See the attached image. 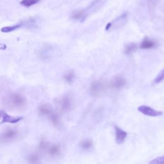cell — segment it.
I'll use <instances>...</instances> for the list:
<instances>
[{
	"instance_id": "6da1fadb",
	"label": "cell",
	"mask_w": 164,
	"mask_h": 164,
	"mask_svg": "<svg viewBox=\"0 0 164 164\" xmlns=\"http://www.w3.org/2000/svg\"><path fill=\"white\" fill-rule=\"evenodd\" d=\"M5 107L13 111H21L27 107V98L19 93L6 96L3 100Z\"/></svg>"
},
{
	"instance_id": "7a4b0ae2",
	"label": "cell",
	"mask_w": 164,
	"mask_h": 164,
	"mask_svg": "<svg viewBox=\"0 0 164 164\" xmlns=\"http://www.w3.org/2000/svg\"><path fill=\"white\" fill-rule=\"evenodd\" d=\"M57 104L60 110L63 111H69L73 107V100H72L71 96L65 95L58 100Z\"/></svg>"
},
{
	"instance_id": "3957f363",
	"label": "cell",
	"mask_w": 164,
	"mask_h": 164,
	"mask_svg": "<svg viewBox=\"0 0 164 164\" xmlns=\"http://www.w3.org/2000/svg\"><path fill=\"white\" fill-rule=\"evenodd\" d=\"M23 117H22L10 116L6 111L3 110H0V124L4 123L16 124L23 120Z\"/></svg>"
},
{
	"instance_id": "277c9868",
	"label": "cell",
	"mask_w": 164,
	"mask_h": 164,
	"mask_svg": "<svg viewBox=\"0 0 164 164\" xmlns=\"http://www.w3.org/2000/svg\"><path fill=\"white\" fill-rule=\"evenodd\" d=\"M106 85L102 81H94L90 85V93L94 96H98L102 94L105 90Z\"/></svg>"
},
{
	"instance_id": "5b68a950",
	"label": "cell",
	"mask_w": 164,
	"mask_h": 164,
	"mask_svg": "<svg viewBox=\"0 0 164 164\" xmlns=\"http://www.w3.org/2000/svg\"><path fill=\"white\" fill-rule=\"evenodd\" d=\"M138 110L142 114L149 117H159L163 114V111L156 110L146 105H141L138 107Z\"/></svg>"
},
{
	"instance_id": "8992f818",
	"label": "cell",
	"mask_w": 164,
	"mask_h": 164,
	"mask_svg": "<svg viewBox=\"0 0 164 164\" xmlns=\"http://www.w3.org/2000/svg\"><path fill=\"white\" fill-rule=\"evenodd\" d=\"M126 84V80L125 78L121 76H117L110 81V87L113 89H119L125 86Z\"/></svg>"
},
{
	"instance_id": "52a82bcc",
	"label": "cell",
	"mask_w": 164,
	"mask_h": 164,
	"mask_svg": "<svg viewBox=\"0 0 164 164\" xmlns=\"http://www.w3.org/2000/svg\"><path fill=\"white\" fill-rule=\"evenodd\" d=\"M18 135V132L12 128H7L2 135L0 139L3 142H8L14 140Z\"/></svg>"
},
{
	"instance_id": "ba28073f",
	"label": "cell",
	"mask_w": 164,
	"mask_h": 164,
	"mask_svg": "<svg viewBox=\"0 0 164 164\" xmlns=\"http://www.w3.org/2000/svg\"><path fill=\"white\" fill-rule=\"evenodd\" d=\"M115 139L117 143L119 144L124 143L128 135L127 132L116 125L115 126Z\"/></svg>"
},
{
	"instance_id": "9c48e42d",
	"label": "cell",
	"mask_w": 164,
	"mask_h": 164,
	"mask_svg": "<svg viewBox=\"0 0 164 164\" xmlns=\"http://www.w3.org/2000/svg\"><path fill=\"white\" fill-rule=\"evenodd\" d=\"M156 45L157 44L155 41L149 38L148 37H146L142 41L140 47L142 49H150L155 48Z\"/></svg>"
},
{
	"instance_id": "30bf717a",
	"label": "cell",
	"mask_w": 164,
	"mask_h": 164,
	"mask_svg": "<svg viewBox=\"0 0 164 164\" xmlns=\"http://www.w3.org/2000/svg\"><path fill=\"white\" fill-rule=\"evenodd\" d=\"M53 111V108L49 103L42 104L38 107V113L41 115L49 116Z\"/></svg>"
},
{
	"instance_id": "8fae6325",
	"label": "cell",
	"mask_w": 164,
	"mask_h": 164,
	"mask_svg": "<svg viewBox=\"0 0 164 164\" xmlns=\"http://www.w3.org/2000/svg\"><path fill=\"white\" fill-rule=\"evenodd\" d=\"M86 17L85 10H77L73 12L71 14V17L73 20L77 21H83Z\"/></svg>"
},
{
	"instance_id": "7c38bea8",
	"label": "cell",
	"mask_w": 164,
	"mask_h": 164,
	"mask_svg": "<svg viewBox=\"0 0 164 164\" xmlns=\"http://www.w3.org/2000/svg\"><path fill=\"white\" fill-rule=\"evenodd\" d=\"M49 119L51 120L52 124H53V126L59 129L61 127V121L60 119V117H59L58 115L57 114H56L54 111H53L49 116Z\"/></svg>"
},
{
	"instance_id": "4fadbf2b",
	"label": "cell",
	"mask_w": 164,
	"mask_h": 164,
	"mask_svg": "<svg viewBox=\"0 0 164 164\" xmlns=\"http://www.w3.org/2000/svg\"><path fill=\"white\" fill-rule=\"evenodd\" d=\"M47 151L49 156H56L60 153V146L58 144H54V145L49 146Z\"/></svg>"
},
{
	"instance_id": "5bb4252c",
	"label": "cell",
	"mask_w": 164,
	"mask_h": 164,
	"mask_svg": "<svg viewBox=\"0 0 164 164\" xmlns=\"http://www.w3.org/2000/svg\"><path fill=\"white\" fill-rule=\"evenodd\" d=\"M64 78L65 81L68 83H72L73 82L75 78V73L73 70H70L67 71L66 73L64 74Z\"/></svg>"
},
{
	"instance_id": "9a60e30c",
	"label": "cell",
	"mask_w": 164,
	"mask_h": 164,
	"mask_svg": "<svg viewBox=\"0 0 164 164\" xmlns=\"http://www.w3.org/2000/svg\"><path fill=\"white\" fill-rule=\"evenodd\" d=\"M137 46L135 43H131L126 46V47L124 48V53L127 55H131L137 50Z\"/></svg>"
},
{
	"instance_id": "2e32d148",
	"label": "cell",
	"mask_w": 164,
	"mask_h": 164,
	"mask_svg": "<svg viewBox=\"0 0 164 164\" xmlns=\"http://www.w3.org/2000/svg\"><path fill=\"white\" fill-rule=\"evenodd\" d=\"M93 142L90 139H84L80 142V146L84 149H89L93 147Z\"/></svg>"
},
{
	"instance_id": "e0dca14e",
	"label": "cell",
	"mask_w": 164,
	"mask_h": 164,
	"mask_svg": "<svg viewBox=\"0 0 164 164\" xmlns=\"http://www.w3.org/2000/svg\"><path fill=\"white\" fill-rule=\"evenodd\" d=\"M21 27V24H16V25H14V26H9V27H3L1 29V31H2V32H3V33H9V32L14 31L17 30L18 28H19Z\"/></svg>"
},
{
	"instance_id": "ac0fdd59",
	"label": "cell",
	"mask_w": 164,
	"mask_h": 164,
	"mask_svg": "<svg viewBox=\"0 0 164 164\" xmlns=\"http://www.w3.org/2000/svg\"><path fill=\"white\" fill-rule=\"evenodd\" d=\"M41 0H22L20 4L25 7H30V6L36 5L40 2Z\"/></svg>"
},
{
	"instance_id": "d6986e66",
	"label": "cell",
	"mask_w": 164,
	"mask_h": 164,
	"mask_svg": "<svg viewBox=\"0 0 164 164\" xmlns=\"http://www.w3.org/2000/svg\"><path fill=\"white\" fill-rule=\"evenodd\" d=\"M39 160H40V156L37 154H32L28 158V162L31 163H36L39 161Z\"/></svg>"
},
{
	"instance_id": "ffe728a7",
	"label": "cell",
	"mask_w": 164,
	"mask_h": 164,
	"mask_svg": "<svg viewBox=\"0 0 164 164\" xmlns=\"http://www.w3.org/2000/svg\"><path fill=\"white\" fill-rule=\"evenodd\" d=\"M163 80H164V69L162 71H161L160 73L158 75V76L155 78L154 82L156 84H158L160 83L161 82H162Z\"/></svg>"
},
{
	"instance_id": "44dd1931",
	"label": "cell",
	"mask_w": 164,
	"mask_h": 164,
	"mask_svg": "<svg viewBox=\"0 0 164 164\" xmlns=\"http://www.w3.org/2000/svg\"><path fill=\"white\" fill-rule=\"evenodd\" d=\"M149 164H164V155L153 159L149 162Z\"/></svg>"
},
{
	"instance_id": "7402d4cb",
	"label": "cell",
	"mask_w": 164,
	"mask_h": 164,
	"mask_svg": "<svg viewBox=\"0 0 164 164\" xmlns=\"http://www.w3.org/2000/svg\"><path fill=\"white\" fill-rule=\"evenodd\" d=\"M148 7L150 11H153L155 9L158 0H147Z\"/></svg>"
},
{
	"instance_id": "603a6c76",
	"label": "cell",
	"mask_w": 164,
	"mask_h": 164,
	"mask_svg": "<svg viewBox=\"0 0 164 164\" xmlns=\"http://www.w3.org/2000/svg\"><path fill=\"white\" fill-rule=\"evenodd\" d=\"M48 147H49V145L47 142H46L45 140H41L40 145H39V149L42 151H45L48 149Z\"/></svg>"
}]
</instances>
